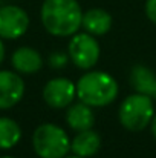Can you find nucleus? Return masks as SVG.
<instances>
[{"label": "nucleus", "instance_id": "39448f33", "mask_svg": "<svg viewBox=\"0 0 156 158\" xmlns=\"http://www.w3.org/2000/svg\"><path fill=\"white\" fill-rule=\"evenodd\" d=\"M100 54L101 49L95 35L89 32H77L72 35L67 48V55L77 68L80 69L94 68L100 60Z\"/></svg>", "mask_w": 156, "mask_h": 158}, {"label": "nucleus", "instance_id": "f257e3e1", "mask_svg": "<svg viewBox=\"0 0 156 158\" xmlns=\"http://www.w3.org/2000/svg\"><path fill=\"white\" fill-rule=\"evenodd\" d=\"M40 17L51 35L72 37L81 28L83 9L77 0H45Z\"/></svg>", "mask_w": 156, "mask_h": 158}, {"label": "nucleus", "instance_id": "a211bd4d", "mask_svg": "<svg viewBox=\"0 0 156 158\" xmlns=\"http://www.w3.org/2000/svg\"><path fill=\"white\" fill-rule=\"evenodd\" d=\"M3 58H5V46H3V42H2V39H0V64H2Z\"/></svg>", "mask_w": 156, "mask_h": 158}, {"label": "nucleus", "instance_id": "f8f14e48", "mask_svg": "<svg viewBox=\"0 0 156 158\" xmlns=\"http://www.w3.org/2000/svg\"><path fill=\"white\" fill-rule=\"evenodd\" d=\"M81 26L86 29V32L95 37L104 35L112 28V15L101 8H92L83 14Z\"/></svg>", "mask_w": 156, "mask_h": 158}, {"label": "nucleus", "instance_id": "aec40b11", "mask_svg": "<svg viewBox=\"0 0 156 158\" xmlns=\"http://www.w3.org/2000/svg\"><path fill=\"white\" fill-rule=\"evenodd\" d=\"M0 158H14V157H0Z\"/></svg>", "mask_w": 156, "mask_h": 158}, {"label": "nucleus", "instance_id": "dca6fc26", "mask_svg": "<svg viewBox=\"0 0 156 158\" xmlns=\"http://www.w3.org/2000/svg\"><path fill=\"white\" fill-rule=\"evenodd\" d=\"M146 14L152 23H156V0H147L146 2Z\"/></svg>", "mask_w": 156, "mask_h": 158}, {"label": "nucleus", "instance_id": "4468645a", "mask_svg": "<svg viewBox=\"0 0 156 158\" xmlns=\"http://www.w3.org/2000/svg\"><path fill=\"white\" fill-rule=\"evenodd\" d=\"M22 138V129L17 121L8 117H0V149H12Z\"/></svg>", "mask_w": 156, "mask_h": 158}, {"label": "nucleus", "instance_id": "20e7f679", "mask_svg": "<svg viewBox=\"0 0 156 158\" xmlns=\"http://www.w3.org/2000/svg\"><path fill=\"white\" fill-rule=\"evenodd\" d=\"M32 148L40 158H64L70 151V138L57 124H40L32 135Z\"/></svg>", "mask_w": 156, "mask_h": 158}, {"label": "nucleus", "instance_id": "423d86ee", "mask_svg": "<svg viewBox=\"0 0 156 158\" xmlns=\"http://www.w3.org/2000/svg\"><path fill=\"white\" fill-rule=\"evenodd\" d=\"M29 28V17L25 9L15 5L0 8V39L15 40L25 35Z\"/></svg>", "mask_w": 156, "mask_h": 158}, {"label": "nucleus", "instance_id": "ddd939ff", "mask_svg": "<svg viewBox=\"0 0 156 158\" xmlns=\"http://www.w3.org/2000/svg\"><path fill=\"white\" fill-rule=\"evenodd\" d=\"M100 148H101V137L92 129L77 132V135L70 141V151L75 155L84 158L94 157L100 151Z\"/></svg>", "mask_w": 156, "mask_h": 158}, {"label": "nucleus", "instance_id": "1a4fd4ad", "mask_svg": "<svg viewBox=\"0 0 156 158\" xmlns=\"http://www.w3.org/2000/svg\"><path fill=\"white\" fill-rule=\"evenodd\" d=\"M11 63L14 69L20 74H35L43 66V58L38 51L23 46L18 48L11 57Z\"/></svg>", "mask_w": 156, "mask_h": 158}, {"label": "nucleus", "instance_id": "9d476101", "mask_svg": "<svg viewBox=\"0 0 156 158\" xmlns=\"http://www.w3.org/2000/svg\"><path fill=\"white\" fill-rule=\"evenodd\" d=\"M66 121H67L69 127L75 132L92 129L94 124H95V115H94L92 106L86 105L83 102L72 105L67 109Z\"/></svg>", "mask_w": 156, "mask_h": 158}, {"label": "nucleus", "instance_id": "6e6552de", "mask_svg": "<svg viewBox=\"0 0 156 158\" xmlns=\"http://www.w3.org/2000/svg\"><path fill=\"white\" fill-rule=\"evenodd\" d=\"M25 94V81L12 71H0V109L15 106Z\"/></svg>", "mask_w": 156, "mask_h": 158}, {"label": "nucleus", "instance_id": "0eeeda50", "mask_svg": "<svg viewBox=\"0 0 156 158\" xmlns=\"http://www.w3.org/2000/svg\"><path fill=\"white\" fill-rule=\"evenodd\" d=\"M77 97V85L69 78L57 77L46 83L43 89V98L54 109H64L74 102Z\"/></svg>", "mask_w": 156, "mask_h": 158}, {"label": "nucleus", "instance_id": "7ed1b4c3", "mask_svg": "<svg viewBox=\"0 0 156 158\" xmlns=\"http://www.w3.org/2000/svg\"><path fill=\"white\" fill-rule=\"evenodd\" d=\"M155 115L153 100L144 94H132L122 100L118 110L119 123L130 132L144 131Z\"/></svg>", "mask_w": 156, "mask_h": 158}, {"label": "nucleus", "instance_id": "f3484780", "mask_svg": "<svg viewBox=\"0 0 156 158\" xmlns=\"http://www.w3.org/2000/svg\"><path fill=\"white\" fill-rule=\"evenodd\" d=\"M150 127H152V134H153V137L156 138V114L153 115V118H152V123H150Z\"/></svg>", "mask_w": 156, "mask_h": 158}, {"label": "nucleus", "instance_id": "f03ea898", "mask_svg": "<svg viewBox=\"0 0 156 158\" xmlns=\"http://www.w3.org/2000/svg\"><path fill=\"white\" fill-rule=\"evenodd\" d=\"M77 97L92 107H103L118 97V83L107 72L89 71L77 83Z\"/></svg>", "mask_w": 156, "mask_h": 158}, {"label": "nucleus", "instance_id": "9b49d317", "mask_svg": "<svg viewBox=\"0 0 156 158\" xmlns=\"http://www.w3.org/2000/svg\"><path fill=\"white\" fill-rule=\"evenodd\" d=\"M130 85L139 94H144L156 100V75L144 64H136L132 68L130 74Z\"/></svg>", "mask_w": 156, "mask_h": 158}, {"label": "nucleus", "instance_id": "6ab92c4d", "mask_svg": "<svg viewBox=\"0 0 156 158\" xmlns=\"http://www.w3.org/2000/svg\"><path fill=\"white\" fill-rule=\"evenodd\" d=\"M64 158H84V157H80V155H75V154H74V155H66Z\"/></svg>", "mask_w": 156, "mask_h": 158}, {"label": "nucleus", "instance_id": "2eb2a0df", "mask_svg": "<svg viewBox=\"0 0 156 158\" xmlns=\"http://www.w3.org/2000/svg\"><path fill=\"white\" fill-rule=\"evenodd\" d=\"M67 58H69V55H66V54L54 52V54H51V57H49V63H51L52 68L60 69V68H63V66L67 63Z\"/></svg>", "mask_w": 156, "mask_h": 158}]
</instances>
